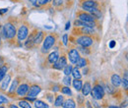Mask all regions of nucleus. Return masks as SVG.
Segmentation results:
<instances>
[{
	"mask_svg": "<svg viewBox=\"0 0 128 108\" xmlns=\"http://www.w3.org/2000/svg\"><path fill=\"white\" fill-rule=\"evenodd\" d=\"M16 34V29L15 27L10 24V23H7L5 26H4V36L5 38H8V39H11L15 36Z\"/></svg>",
	"mask_w": 128,
	"mask_h": 108,
	"instance_id": "1",
	"label": "nucleus"
},
{
	"mask_svg": "<svg viewBox=\"0 0 128 108\" xmlns=\"http://www.w3.org/2000/svg\"><path fill=\"white\" fill-rule=\"evenodd\" d=\"M92 95L95 99H102L104 95V91L100 86H96L92 92Z\"/></svg>",
	"mask_w": 128,
	"mask_h": 108,
	"instance_id": "2",
	"label": "nucleus"
},
{
	"mask_svg": "<svg viewBox=\"0 0 128 108\" xmlns=\"http://www.w3.org/2000/svg\"><path fill=\"white\" fill-rule=\"evenodd\" d=\"M40 93V88L38 86H34L30 89V91L28 92V100H34L36 96Z\"/></svg>",
	"mask_w": 128,
	"mask_h": 108,
	"instance_id": "3",
	"label": "nucleus"
},
{
	"mask_svg": "<svg viewBox=\"0 0 128 108\" xmlns=\"http://www.w3.org/2000/svg\"><path fill=\"white\" fill-rule=\"evenodd\" d=\"M54 43H55V37L54 36H52V35L46 36L44 41V51L49 50L51 47L53 46Z\"/></svg>",
	"mask_w": 128,
	"mask_h": 108,
	"instance_id": "4",
	"label": "nucleus"
},
{
	"mask_svg": "<svg viewBox=\"0 0 128 108\" xmlns=\"http://www.w3.org/2000/svg\"><path fill=\"white\" fill-rule=\"evenodd\" d=\"M77 42L82 45L84 47H88V46H91L93 44V39L89 36H82L80 38L77 39Z\"/></svg>",
	"mask_w": 128,
	"mask_h": 108,
	"instance_id": "5",
	"label": "nucleus"
},
{
	"mask_svg": "<svg viewBox=\"0 0 128 108\" xmlns=\"http://www.w3.org/2000/svg\"><path fill=\"white\" fill-rule=\"evenodd\" d=\"M28 33H29V31H28V28L26 26H22L20 27L19 31L17 32V35H18V39L19 40H24L27 36H28Z\"/></svg>",
	"mask_w": 128,
	"mask_h": 108,
	"instance_id": "6",
	"label": "nucleus"
},
{
	"mask_svg": "<svg viewBox=\"0 0 128 108\" xmlns=\"http://www.w3.org/2000/svg\"><path fill=\"white\" fill-rule=\"evenodd\" d=\"M69 60L71 63H76L78 61V59L80 58V55H79V52L77 51V49H71L69 51Z\"/></svg>",
	"mask_w": 128,
	"mask_h": 108,
	"instance_id": "7",
	"label": "nucleus"
},
{
	"mask_svg": "<svg viewBox=\"0 0 128 108\" xmlns=\"http://www.w3.org/2000/svg\"><path fill=\"white\" fill-rule=\"evenodd\" d=\"M53 64H54L53 67L55 69L61 70V69H63L64 67H65V65H67V60H66V58L64 56H62L61 58H58V60L55 62V63H53Z\"/></svg>",
	"mask_w": 128,
	"mask_h": 108,
	"instance_id": "8",
	"label": "nucleus"
},
{
	"mask_svg": "<svg viewBox=\"0 0 128 108\" xmlns=\"http://www.w3.org/2000/svg\"><path fill=\"white\" fill-rule=\"evenodd\" d=\"M29 86L28 85H26V84H22L17 90V93L20 95V96H24V95H26L28 92H29Z\"/></svg>",
	"mask_w": 128,
	"mask_h": 108,
	"instance_id": "9",
	"label": "nucleus"
},
{
	"mask_svg": "<svg viewBox=\"0 0 128 108\" xmlns=\"http://www.w3.org/2000/svg\"><path fill=\"white\" fill-rule=\"evenodd\" d=\"M79 20L83 21V22H86V23H90V22H94L95 18L92 15H89L86 13H81L79 15Z\"/></svg>",
	"mask_w": 128,
	"mask_h": 108,
	"instance_id": "10",
	"label": "nucleus"
},
{
	"mask_svg": "<svg viewBox=\"0 0 128 108\" xmlns=\"http://www.w3.org/2000/svg\"><path fill=\"white\" fill-rule=\"evenodd\" d=\"M96 3L95 1H85L84 3H83V5H82V7H83V9L84 10H86V11H90L93 7H96Z\"/></svg>",
	"mask_w": 128,
	"mask_h": 108,
	"instance_id": "11",
	"label": "nucleus"
},
{
	"mask_svg": "<svg viewBox=\"0 0 128 108\" xmlns=\"http://www.w3.org/2000/svg\"><path fill=\"white\" fill-rule=\"evenodd\" d=\"M81 90H82V93L85 96L88 95L89 93H91V90H92L90 83H85V85H82V89Z\"/></svg>",
	"mask_w": 128,
	"mask_h": 108,
	"instance_id": "12",
	"label": "nucleus"
},
{
	"mask_svg": "<svg viewBox=\"0 0 128 108\" xmlns=\"http://www.w3.org/2000/svg\"><path fill=\"white\" fill-rule=\"evenodd\" d=\"M112 85H113V87L117 88V87H119L120 84H121V79H120V77H119L118 75H112Z\"/></svg>",
	"mask_w": 128,
	"mask_h": 108,
	"instance_id": "13",
	"label": "nucleus"
},
{
	"mask_svg": "<svg viewBox=\"0 0 128 108\" xmlns=\"http://www.w3.org/2000/svg\"><path fill=\"white\" fill-rule=\"evenodd\" d=\"M10 76H6V77H4L2 79V84H1V89L3 90V91H5L7 88H8V86H9V83H10Z\"/></svg>",
	"mask_w": 128,
	"mask_h": 108,
	"instance_id": "14",
	"label": "nucleus"
},
{
	"mask_svg": "<svg viewBox=\"0 0 128 108\" xmlns=\"http://www.w3.org/2000/svg\"><path fill=\"white\" fill-rule=\"evenodd\" d=\"M58 58H59L58 52H57V51H54V52H52V53L48 56V61L53 64V63H55V62L58 60Z\"/></svg>",
	"mask_w": 128,
	"mask_h": 108,
	"instance_id": "15",
	"label": "nucleus"
},
{
	"mask_svg": "<svg viewBox=\"0 0 128 108\" xmlns=\"http://www.w3.org/2000/svg\"><path fill=\"white\" fill-rule=\"evenodd\" d=\"M62 106H63L64 108H74V107H76V104H75L74 100L68 99V100H66L63 104H62Z\"/></svg>",
	"mask_w": 128,
	"mask_h": 108,
	"instance_id": "16",
	"label": "nucleus"
},
{
	"mask_svg": "<svg viewBox=\"0 0 128 108\" xmlns=\"http://www.w3.org/2000/svg\"><path fill=\"white\" fill-rule=\"evenodd\" d=\"M42 37H44V33H42V31H38V32L36 33L34 39V43H36V44L40 43V42L42 41Z\"/></svg>",
	"mask_w": 128,
	"mask_h": 108,
	"instance_id": "17",
	"label": "nucleus"
},
{
	"mask_svg": "<svg viewBox=\"0 0 128 108\" xmlns=\"http://www.w3.org/2000/svg\"><path fill=\"white\" fill-rule=\"evenodd\" d=\"M82 81H80V79H75V81H73V86H74V88H75V90L76 91H81V89H82Z\"/></svg>",
	"mask_w": 128,
	"mask_h": 108,
	"instance_id": "18",
	"label": "nucleus"
},
{
	"mask_svg": "<svg viewBox=\"0 0 128 108\" xmlns=\"http://www.w3.org/2000/svg\"><path fill=\"white\" fill-rule=\"evenodd\" d=\"M90 12L92 13V16L94 17V18H96V19H100V17H102V14H100V10H98L96 7H93L91 10H90Z\"/></svg>",
	"mask_w": 128,
	"mask_h": 108,
	"instance_id": "19",
	"label": "nucleus"
},
{
	"mask_svg": "<svg viewBox=\"0 0 128 108\" xmlns=\"http://www.w3.org/2000/svg\"><path fill=\"white\" fill-rule=\"evenodd\" d=\"M34 106L36 108H48V104H46L44 101H42V100H36L34 101Z\"/></svg>",
	"mask_w": 128,
	"mask_h": 108,
	"instance_id": "20",
	"label": "nucleus"
},
{
	"mask_svg": "<svg viewBox=\"0 0 128 108\" xmlns=\"http://www.w3.org/2000/svg\"><path fill=\"white\" fill-rule=\"evenodd\" d=\"M55 106H57V107H59V106H61L62 104H63V96L62 95H58L57 96V98H56V100H55Z\"/></svg>",
	"mask_w": 128,
	"mask_h": 108,
	"instance_id": "21",
	"label": "nucleus"
},
{
	"mask_svg": "<svg viewBox=\"0 0 128 108\" xmlns=\"http://www.w3.org/2000/svg\"><path fill=\"white\" fill-rule=\"evenodd\" d=\"M72 70H73V68H72L71 65H65V67H64V74L69 76L70 74H72Z\"/></svg>",
	"mask_w": 128,
	"mask_h": 108,
	"instance_id": "22",
	"label": "nucleus"
},
{
	"mask_svg": "<svg viewBox=\"0 0 128 108\" xmlns=\"http://www.w3.org/2000/svg\"><path fill=\"white\" fill-rule=\"evenodd\" d=\"M6 72H7V67L3 66L0 68V82L2 81V79L6 76Z\"/></svg>",
	"mask_w": 128,
	"mask_h": 108,
	"instance_id": "23",
	"label": "nucleus"
},
{
	"mask_svg": "<svg viewBox=\"0 0 128 108\" xmlns=\"http://www.w3.org/2000/svg\"><path fill=\"white\" fill-rule=\"evenodd\" d=\"M76 64H77L78 67H84V66L87 65V61H86L85 58H79L78 61L76 62Z\"/></svg>",
	"mask_w": 128,
	"mask_h": 108,
	"instance_id": "24",
	"label": "nucleus"
},
{
	"mask_svg": "<svg viewBox=\"0 0 128 108\" xmlns=\"http://www.w3.org/2000/svg\"><path fill=\"white\" fill-rule=\"evenodd\" d=\"M82 32L88 33V34H92V33H94V30L92 28H90V27H84L82 29Z\"/></svg>",
	"mask_w": 128,
	"mask_h": 108,
	"instance_id": "25",
	"label": "nucleus"
},
{
	"mask_svg": "<svg viewBox=\"0 0 128 108\" xmlns=\"http://www.w3.org/2000/svg\"><path fill=\"white\" fill-rule=\"evenodd\" d=\"M72 74H73V76H74V78H75V79H80V78H81L80 71L78 70V68L73 69V70H72Z\"/></svg>",
	"mask_w": 128,
	"mask_h": 108,
	"instance_id": "26",
	"label": "nucleus"
},
{
	"mask_svg": "<svg viewBox=\"0 0 128 108\" xmlns=\"http://www.w3.org/2000/svg\"><path fill=\"white\" fill-rule=\"evenodd\" d=\"M19 105H20V107H23V108H31V104L29 102L25 101V100L20 101L19 102Z\"/></svg>",
	"mask_w": 128,
	"mask_h": 108,
	"instance_id": "27",
	"label": "nucleus"
},
{
	"mask_svg": "<svg viewBox=\"0 0 128 108\" xmlns=\"http://www.w3.org/2000/svg\"><path fill=\"white\" fill-rule=\"evenodd\" d=\"M61 93H64V94H68V95H71V94H72V93H71V90H70L68 87L62 88V89H61Z\"/></svg>",
	"mask_w": 128,
	"mask_h": 108,
	"instance_id": "28",
	"label": "nucleus"
},
{
	"mask_svg": "<svg viewBox=\"0 0 128 108\" xmlns=\"http://www.w3.org/2000/svg\"><path fill=\"white\" fill-rule=\"evenodd\" d=\"M63 83L66 86H70V84H71V78H70V76L66 75V77L63 79Z\"/></svg>",
	"mask_w": 128,
	"mask_h": 108,
	"instance_id": "29",
	"label": "nucleus"
},
{
	"mask_svg": "<svg viewBox=\"0 0 128 108\" xmlns=\"http://www.w3.org/2000/svg\"><path fill=\"white\" fill-rule=\"evenodd\" d=\"M32 44H34V38H32V36H30V37L28 38L27 42H26V46H27V47H32Z\"/></svg>",
	"mask_w": 128,
	"mask_h": 108,
	"instance_id": "30",
	"label": "nucleus"
},
{
	"mask_svg": "<svg viewBox=\"0 0 128 108\" xmlns=\"http://www.w3.org/2000/svg\"><path fill=\"white\" fill-rule=\"evenodd\" d=\"M17 85H18V82H17V81H14V82H13V84H12V86H11V89L9 90V92H10V93H13L14 91H16Z\"/></svg>",
	"mask_w": 128,
	"mask_h": 108,
	"instance_id": "31",
	"label": "nucleus"
},
{
	"mask_svg": "<svg viewBox=\"0 0 128 108\" xmlns=\"http://www.w3.org/2000/svg\"><path fill=\"white\" fill-rule=\"evenodd\" d=\"M122 86H123V88H124L125 90H127L128 82H127V78L126 77H125V79H123V80H122Z\"/></svg>",
	"mask_w": 128,
	"mask_h": 108,
	"instance_id": "32",
	"label": "nucleus"
},
{
	"mask_svg": "<svg viewBox=\"0 0 128 108\" xmlns=\"http://www.w3.org/2000/svg\"><path fill=\"white\" fill-rule=\"evenodd\" d=\"M7 102H8L7 98L4 97V96H2V95H0V104H2V103H7Z\"/></svg>",
	"mask_w": 128,
	"mask_h": 108,
	"instance_id": "33",
	"label": "nucleus"
},
{
	"mask_svg": "<svg viewBox=\"0 0 128 108\" xmlns=\"http://www.w3.org/2000/svg\"><path fill=\"white\" fill-rule=\"evenodd\" d=\"M67 41H68V35L67 34H64L63 35V43L65 45H67Z\"/></svg>",
	"mask_w": 128,
	"mask_h": 108,
	"instance_id": "34",
	"label": "nucleus"
},
{
	"mask_svg": "<svg viewBox=\"0 0 128 108\" xmlns=\"http://www.w3.org/2000/svg\"><path fill=\"white\" fill-rule=\"evenodd\" d=\"M106 91H108V93H112L114 92V90L112 89V87H110V86H106Z\"/></svg>",
	"mask_w": 128,
	"mask_h": 108,
	"instance_id": "35",
	"label": "nucleus"
},
{
	"mask_svg": "<svg viewBox=\"0 0 128 108\" xmlns=\"http://www.w3.org/2000/svg\"><path fill=\"white\" fill-rule=\"evenodd\" d=\"M51 0H40V5H44V4H48V2H50Z\"/></svg>",
	"mask_w": 128,
	"mask_h": 108,
	"instance_id": "36",
	"label": "nucleus"
},
{
	"mask_svg": "<svg viewBox=\"0 0 128 108\" xmlns=\"http://www.w3.org/2000/svg\"><path fill=\"white\" fill-rule=\"evenodd\" d=\"M53 2H54V5H57V6H58V5H61V4H62L63 0H54Z\"/></svg>",
	"mask_w": 128,
	"mask_h": 108,
	"instance_id": "37",
	"label": "nucleus"
},
{
	"mask_svg": "<svg viewBox=\"0 0 128 108\" xmlns=\"http://www.w3.org/2000/svg\"><path fill=\"white\" fill-rule=\"evenodd\" d=\"M114 46H115V41H114V40H112L110 43V48H113Z\"/></svg>",
	"mask_w": 128,
	"mask_h": 108,
	"instance_id": "38",
	"label": "nucleus"
},
{
	"mask_svg": "<svg viewBox=\"0 0 128 108\" xmlns=\"http://www.w3.org/2000/svg\"><path fill=\"white\" fill-rule=\"evenodd\" d=\"M79 49H80L82 52H84V53H87V54L89 53V51H88V50H85V47H84V46L81 47V48H79Z\"/></svg>",
	"mask_w": 128,
	"mask_h": 108,
	"instance_id": "39",
	"label": "nucleus"
},
{
	"mask_svg": "<svg viewBox=\"0 0 128 108\" xmlns=\"http://www.w3.org/2000/svg\"><path fill=\"white\" fill-rule=\"evenodd\" d=\"M31 1V3H32L34 6H36V2H38V0H30Z\"/></svg>",
	"mask_w": 128,
	"mask_h": 108,
	"instance_id": "40",
	"label": "nucleus"
},
{
	"mask_svg": "<svg viewBox=\"0 0 128 108\" xmlns=\"http://www.w3.org/2000/svg\"><path fill=\"white\" fill-rule=\"evenodd\" d=\"M69 28H70V23H69V22H68V23H67V24H66V27H65V30H68V29H69Z\"/></svg>",
	"mask_w": 128,
	"mask_h": 108,
	"instance_id": "41",
	"label": "nucleus"
},
{
	"mask_svg": "<svg viewBox=\"0 0 128 108\" xmlns=\"http://www.w3.org/2000/svg\"><path fill=\"white\" fill-rule=\"evenodd\" d=\"M52 90H53V89H52ZM58 90H59V89H58V87H54V90H53V91H54V92H57Z\"/></svg>",
	"mask_w": 128,
	"mask_h": 108,
	"instance_id": "42",
	"label": "nucleus"
},
{
	"mask_svg": "<svg viewBox=\"0 0 128 108\" xmlns=\"http://www.w3.org/2000/svg\"><path fill=\"white\" fill-rule=\"evenodd\" d=\"M0 44H1V38H0Z\"/></svg>",
	"mask_w": 128,
	"mask_h": 108,
	"instance_id": "43",
	"label": "nucleus"
}]
</instances>
